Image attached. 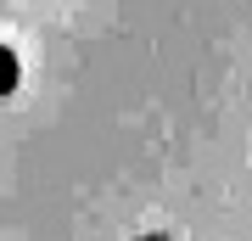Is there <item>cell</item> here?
<instances>
[{
  "label": "cell",
  "instance_id": "2",
  "mask_svg": "<svg viewBox=\"0 0 252 241\" xmlns=\"http://www.w3.org/2000/svg\"><path fill=\"white\" fill-rule=\"evenodd\" d=\"M146 241H162V236H146Z\"/></svg>",
  "mask_w": 252,
  "mask_h": 241
},
{
  "label": "cell",
  "instance_id": "1",
  "mask_svg": "<svg viewBox=\"0 0 252 241\" xmlns=\"http://www.w3.org/2000/svg\"><path fill=\"white\" fill-rule=\"evenodd\" d=\"M17 84H23V62H17L11 45H0V96H11Z\"/></svg>",
  "mask_w": 252,
  "mask_h": 241
}]
</instances>
